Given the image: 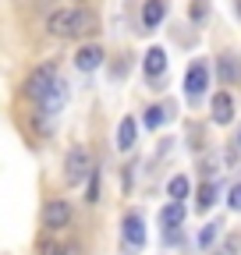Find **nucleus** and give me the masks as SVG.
Listing matches in <instances>:
<instances>
[{"mask_svg": "<svg viewBox=\"0 0 241 255\" xmlns=\"http://www.w3.org/2000/svg\"><path fill=\"white\" fill-rule=\"evenodd\" d=\"M181 223H185V202H170V206H163V209H160V227L177 231Z\"/></svg>", "mask_w": 241, "mask_h": 255, "instance_id": "obj_13", "label": "nucleus"}, {"mask_svg": "<svg viewBox=\"0 0 241 255\" xmlns=\"http://www.w3.org/2000/svg\"><path fill=\"white\" fill-rule=\"evenodd\" d=\"M64 103H68V82L64 78H53V85L39 96V114L57 117L60 110H64Z\"/></svg>", "mask_w": 241, "mask_h": 255, "instance_id": "obj_3", "label": "nucleus"}, {"mask_svg": "<svg viewBox=\"0 0 241 255\" xmlns=\"http://www.w3.org/2000/svg\"><path fill=\"white\" fill-rule=\"evenodd\" d=\"M217 234H220V223H206V227L199 231V248H209L217 241Z\"/></svg>", "mask_w": 241, "mask_h": 255, "instance_id": "obj_17", "label": "nucleus"}, {"mask_svg": "<svg viewBox=\"0 0 241 255\" xmlns=\"http://www.w3.org/2000/svg\"><path fill=\"white\" fill-rule=\"evenodd\" d=\"M53 78H57V68H53V64H39V68L25 78V89H21V92L28 96V100H39V96L53 85Z\"/></svg>", "mask_w": 241, "mask_h": 255, "instance_id": "obj_4", "label": "nucleus"}, {"mask_svg": "<svg viewBox=\"0 0 241 255\" xmlns=\"http://www.w3.org/2000/svg\"><path fill=\"white\" fill-rule=\"evenodd\" d=\"M36 252H39V255H60V245H57V241H39Z\"/></svg>", "mask_w": 241, "mask_h": 255, "instance_id": "obj_22", "label": "nucleus"}, {"mask_svg": "<svg viewBox=\"0 0 241 255\" xmlns=\"http://www.w3.org/2000/svg\"><path fill=\"white\" fill-rule=\"evenodd\" d=\"M167 195H170V202H181L188 195V177H170V184H167Z\"/></svg>", "mask_w": 241, "mask_h": 255, "instance_id": "obj_16", "label": "nucleus"}, {"mask_svg": "<svg viewBox=\"0 0 241 255\" xmlns=\"http://www.w3.org/2000/svg\"><path fill=\"white\" fill-rule=\"evenodd\" d=\"M241 252V234H231L227 241H224V248H220V255H238Z\"/></svg>", "mask_w": 241, "mask_h": 255, "instance_id": "obj_19", "label": "nucleus"}, {"mask_svg": "<svg viewBox=\"0 0 241 255\" xmlns=\"http://www.w3.org/2000/svg\"><path fill=\"white\" fill-rule=\"evenodd\" d=\"M238 142H241V135H238Z\"/></svg>", "mask_w": 241, "mask_h": 255, "instance_id": "obj_26", "label": "nucleus"}, {"mask_svg": "<svg viewBox=\"0 0 241 255\" xmlns=\"http://www.w3.org/2000/svg\"><path fill=\"white\" fill-rule=\"evenodd\" d=\"M163 121H167V110L163 107H149L145 110V128H160Z\"/></svg>", "mask_w": 241, "mask_h": 255, "instance_id": "obj_18", "label": "nucleus"}, {"mask_svg": "<svg viewBox=\"0 0 241 255\" xmlns=\"http://www.w3.org/2000/svg\"><path fill=\"white\" fill-rule=\"evenodd\" d=\"M100 64H103V46H82L75 53V68H82V71H96Z\"/></svg>", "mask_w": 241, "mask_h": 255, "instance_id": "obj_11", "label": "nucleus"}, {"mask_svg": "<svg viewBox=\"0 0 241 255\" xmlns=\"http://www.w3.org/2000/svg\"><path fill=\"white\" fill-rule=\"evenodd\" d=\"M213 202H217V184H213V181H206V184L199 188V195H195V209H199V213H206Z\"/></svg>", "mask_w": 241, "mask_h": 255, "instance_id": "obj_15", "label": "nucleus"}, {"mask_svg": "<svg viewBox=\"0 0 241 255\" xmlns=\"http://www.w3.org/2000/svg\"><path fill=\"white\" fill-rule=\"evenodd\" d=\"M238 14H241V0H238Z\"/></svg>", "mask_w": 241, "mask_h": 255, "instance_id": "obj_25", "label": "nucleus"}, {"mask_svg": "<svg viewBox=\"0 0 241 255\" xmlns=\"http://www.w3.org/2000/svg\"><path fill=\"white\" fill-rule=\"evenodd\" d=\"M192 18H195V21L206 18V4H202V0H195V4H192Z\"/></svg>", "mask_w": 241, "mask_h": 255, "instance_id": "obj_23", "label": "nucleus"}, {"mask_svg": "<svg viewBox=\"0 0 241 255\" xmlns=\"http://www.w3.org/2000/svg\"><path fill=\"white\" fill-rule=\"evenodd\" d=\"M135 135H138V124H135L131 117H124V121L117 124V149L128 152V149L135 145Z\"/></svg>", "mask_w": 241, "mask_h": 255, "instance_id": "obj_14", "label": "nucleus"}, {"mask_svg": "<svg viewBox=\"0 0 241 255\" xmlns=\"http://www.w3.org/2000/svg\"><path fill=\"white\" fill-rule=\"evenodd\" d=\"M163 18H167V4H163V0H145V4H142V25L145 28H156Z\"/></svg>", "mask_w": 241, "mask_h": 255, "instance_id": "obj_12", "label": "nucleus"}, {"mask_svg": "<svg viewBox=\"0 0 241 255\" xmlns=\"http://www.w3.org/2000/svg\"><path fill=\"white\" fill-rule=\"evenodd\" d=\"M209 110H213V121L217 124H231L234 121V100H231V92H217L213 103H209Z\"/></svg>", "mask_w": 241, "mask_h": 255, "instance_id": "obj_10", "label": "nucleus"}, {"mask_svg": "<svg viewBox=\"0 0 241 255\" xmlns=\"http://www.w3.org/2000/svg\"><path fill=\"white\" fill-rule=\"evenodd\" d=\"M93 170H96V167H93L89 149H85V145H75V149L68 152V159H64V177H68V184L89 181V174H93Z\"/></svg>", "mask_w": 241, "mask_h": 255, "instance_id": "obj_2", "label": "nucleus"}, {"mask_svg": "<svg viewBox=\"0 0 241 255\" xmlns=\"http://www.w3.org/2000/svg\"><path fill=\"white\" fill-rule=\"evenodd\" d=\"M227 206H231L234 213H241V184H231V191H227Z\"/></svg>", "mask_w": 241, "mask_h": 255, "instance_id": "obj_20", "label": "nucleus"}, {"mask_svg": "<svg viewBox=\"0 0 241 255\" xmlns=\"http://www.w3.org/2000/svg\"><path fill=\"white\" fill-rule=\"evenodd\" d=\"M60 255H82V248L78 245H68V248H60Z\"/></svg>", "mask_w": 241, "mask_h": 255, "instance_id": "obj_24", "label": "nucleus"}, {"mask_svg": "<svg viewBox=\"0 0 241 255\" xmlns=\"http://www.w3.org/2000/svg\"><path fill=\"white\" fill-rule=\"evenodd\" d=\"M120 234H124V245L128 248H142L145 245V223L138 213H128L124 223H120Z\"/></svg>", "mask_w": 241, "mask_h": 255, "instance_id": "obj_7", "label": "nucleus"}, {"mask_svg": "<svg viewBox=\"0 0 241 255\" xmlns=\"http://www.w3.org/2000/svg\"><path fill=\"white\" fill-rule=\"evenodd\" d=\"M46 28L53 32L57 39H68V36H89L96 32V14L89 7H60L46 18Z\"/></svg>", "mask_w": 241, "mask_h": 255, "instance_id": "obj_1", "label": "nucleus"}, {"mask_svg": "<svg viewBox=\"0 0 241 255\" xmlns=\"http://www.w3.org/2000/svg\"><path fill=\"white\" fill-rule=\"evenodd\" d=\"M206 85H209V68L202 60H195L192 68H188V75H185V92H188V100H199V96L206 92Z\"/></svg>", "mask_w": 241, "mask_h": 255, "instance_id": "obj_6", "label": "nucleus"}, {"mask_svg": "<svg viewBox=\"0 0 241 255\" xmlns=\"http://www.w3.org/2000/svg\"><path fill=\"white\" fill-rule=\"evenodd\" d=\"M89 202H100V174H89Z\"/></svg>", "mask_w": 241, "mask_h": 255, "instance_id": "obj_21", "label": "nucleus"}, {"mask_svg": "<svg viewBox=\"0 0 241 255\" xmlns=\"http://www.w3.org/2000/svg\"><path fill=\"white\" fill-rule=\"evenodd\" d=\"M217 75H220L224 85L241 82V57H238V53H220V57H217Z\"/></svg>", "mask_w": 241, "mask_h": 255, "instance_id": "obj_8", "label": "nucleus"}, {"mask_svg": "<svg viewBox=\"0 0 241 255\" xmlns=\"http://www.w3.org/2000/svg\"><path fill=\"white\" fill-rule=\"evenodd\" d=\"M142 68H145V78H153V82H156V78L167 71V50H163V46H153V50L145 53Z\"/></svg>", "mask_w": 241, "mask_h": 255, "instance_id": "obj_9", "label": "nucleus"}, {"mask_svg": "<svg viewBox=\"0 0 241 255\" xmlns=\"http://www.w3.org/2000/svg\"><path fill=\"white\" fill-rule=\"evenodd\" d=\"M43 223H46V231H64V227H71V206H68L64 199L46 202V209H43Z\"/></svg>", "mask_w": 241, "mask_h": 255, "instance_id": "obj_5", "label": "nucleus"}]
</instances>
